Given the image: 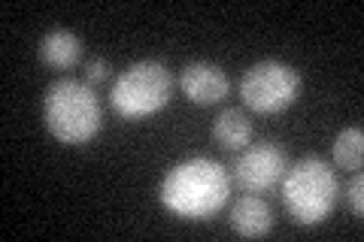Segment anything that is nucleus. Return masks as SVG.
<instances>
[{
    "instance_id": "obj_1",
    "label": "nucleus",
    "mask_w": 364,
    "mask_h": 242,
    "mask_svg": "<svg viewBox=\"0 0 364 242\" xmlns=\"http://www.w3.org/2000/svg\"><path fill=\"white\" fill-rule=\"evenodd\" d=\"M158 200L182 221H210L231 200V172L213 158L179 160L164 172Z\"/></svg>"
},
{
    "instance_id": "obj_2",
    "label": "nucleus",
    "mask_w": 364,
    "mask_h": 242,
    "mask_svg": "<svg viewBox=\"0 0 364 242\" xmlns=\"http://www.w3.org/2000/svg\"><path fill=\"white\" fill-rule=\"evenodd\" d=\"M43 121L61 145H85L100 133L104 109L95 85L82 79H58L43 97Z\"/></svg>"
},
{
    "instance_id": "obj_3",
    "label": "nucleus",
    "mask_w": 364,
    "mask_h": 242,
    "mask_svg": "<svg viewBox=\"0 0 364 242\" xmlns=\"http://www.w3.org/2000/svg\"><path fill=\"white\" fill-rule=\"evenodd\" d=\"M337 172L325 158H301L294 167L286 170L279 182V200L282 209L301 227L322 224L334 212L337 203Z\"/></svg>"
},
{
    "instance_id": "obj_4",
    "label": "nucleus",
    "mask_w": 364,
    "mask_h": 242,
    "mask_svg": "<svg viewBox=\"0 0 364 242\" xmlns=\"http://www.w3.org/2000/svg\"><path fill=\"white\" fill-rule=\"evenodd\" d=\"M170 97H173V76L152 57L124 67L109 88V106L128 121L152 119L167 106Z\"/></svg>"
},
{
    "instance_id": "obj_5",
    "label": "nucleus",
    "mask_w": 364,
    "mask_h": 242,
    "mask_svg": "<svg viewBox=\"0 0 364 242\" xmlns=\"http://www.w3.org/2000/svg\"><path fill=\"white\" fill-rule=\"evenodd\" d=\"M304 76L291 64L282 61H258L240 79V97L252 112L273 115L289 109L301 94Z\"/></svg>"
},
{
    "instance_id": "obj_6",
    "label": "nucleus",
    "mask_w": 364,
    "mask_h": 242,
    "mask_svg": "<svg viewBox=\"0 0 364 242\" xmlns=\"http://www.w3.org/2000/svg\"><path fill=\"white\" fill-rule=\"evenodd\" d=\"M286 170H289L286 148L279 143H258L240 152L231 170V182L243 194H267L273 188H279Z\"/></svg>"
},
{
    "instance_id": "obj_7",
    "label": "nucleus",
    "mask_w": 364,
    "mask_h": 242,
    "mask_svg": "<svg viewBox=\"0 0 364 242\" xmlns=\"http://www.w3.org/2000/svg\"><path fill=\"white\" fill-rule=\"evenodd\" d=\"M179 88L195 106H215L228 97L231 91V82L219 64L210 61H191L188 67H182L179 73Z\"/></svg>"
},
{
    "instance_id": "obj_8",
    "label": "nucleus",
    "mask_w": 364,
    "mask_h": 242,
    "mask_svg": "<svg viewBox=\"0 0 364 242\" xmlns=\"http://www.w3.org/2000/svg\"><path fill=\"white\" fill-rule=\"evenodd\" d=\"M228 224L237 236L243 239H261L273 230V212L270 206L258 197V194H243L231 203V215H228Z\"/></svg>"
},
{
    "instance_id": "obj_9",
    "label": "nucleus",
    "mask_w": 364,
    "mask_h": 242,
    "mask_svg": "<svg viewBox=\"0 0 364 242\" xmlns=\"http://www.w3.org/2000/svg\"><path fill=\"white\" fill-rule=\"evenodd\" d=\"M37 55L52 70H73V67L82 61V40H79L73 31H64V28L49 31L40 40Z\"/></svg>"
},
{
    "instance_id": "obj_10",
    "label": "nucleus",
    "mask_w": 364,
    "mask_h": 242,
    "mask_svg": "<svg viewBox=\"0 0 364 242\" xmlns=\"http://www.w3.org/2000/svg\"><path fill=\"white\" fill-rule=\"evenodd\" d=\"M213 143L225 152H243L252 143V121L240 109H225L213 121Z\"/></svg>"
},
{
    "instance_id": "obj_11",
    "label": "nucleus",
    "mask_w": 364,
    "mask_h": 242,
    "mask_svg": "<svg viewBox=\"0 0 364 242\" xmlns=\"http://www.w3.org/2000/svg\"><path fill=\"white\" fill-rule=\"evenodd\" d=\"M334 164L340 170H349V172H358L361 170V160H364V131L361 128H346L337 133L334 140Z\"/></svg>"
},
{
    "instance_id": "obj_12",
    "label": "nucleus",
    "mask_w": 364,
    "mask_h": 242,
    "mask_svg": "<svg viewBox=\"0 0 364 242\" xmlns=\"http://www.w3.org/2000/svg\"><path fill=\"white\" fill-rule=\"evenodd\" d=\"M346 203H349V209H352V215H355V218L364 215V176H361V172H355L352 182L346 185Z\"/></svg>"
},
{
    "instance_id": "obj_13",
    "label": "nucleus",
    "mask_w": 364,
    "mask_h": 242,
    "mask_svg": "<svg viewBox=\"0 0 364 242\" xmlns=\"http://www.w3.org/2000/svg\"><path fill=\"white\" fill-rule=\"evenodd\" d=\"M112 73V67L107 57H91V61L85 64V82L88 85H100V82H107Z\"/></svg>"
}]
</instances>
